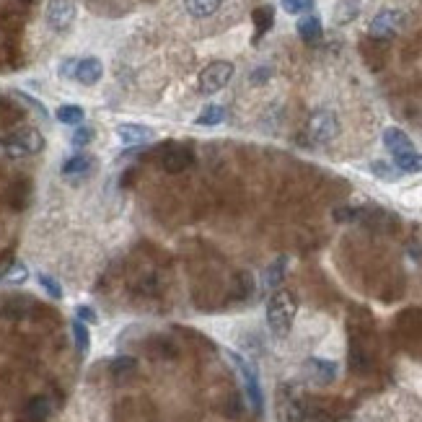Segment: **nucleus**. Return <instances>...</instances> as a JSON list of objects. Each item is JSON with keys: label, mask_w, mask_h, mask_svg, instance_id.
Here are the masks:
<instances>
[{"label": "nucleus", "mask_w": 422, "mask_h": 422, "mask_svg": "<svg viewBox=\"0 0 422 422\" xmlns=\"http://www.w3.org/2000/svg\"><path fill=\"white\" fill-rule=\"evenodd\" d=\"M39 285H42V288H45V290H47V293L52 295L55 301H60V298H62V288H60V282L55 280V277H49V275H45V272H42V275H39Z\"/></svg>", "instance_id": "nucleus-28"}, {"label": "nucleus", "mask_w": 422, "mask_h": 422, "mask_svg": "<svg viewBox=\"0 0 422 422\" xmlns=\"http://www.w3.org/2000/svg\"><path fill=\"white\" fill-rule=\"evenodd\" d=\"M228 358L234 360V365L238 368V373H241V384H244V391H247L251 410L262 412V404H264V401H262V386H259V378H257V371H254V365L249 363L247 358L236 355V352H228Z\"/></svg>", "instance_id": "nucleus-5"}, {"label": "nucleus", "mask_w": 422, "mask_h": 422, "mask_svg": "<svg viewBox=\"0 0 422 422\" xmlns=\"http://www.w3.org/2000/svg\"><path fill=\"white\" fill-rule=\"evenodd\" d=\"M52 414V401L47 397H34L29 399V404H26L24 410V417L29 422H45Z\"/></svg>", "instance_id": "nucleus-15"}, {"label": "nucleus", "mask_w": 422, "mask_h": 422, "mask_svg": "<svg viewBox=\"0 0 422 422\" xmlns=\"http://www.w3.org/2000/svg\"><path fill=\"white\" fill-rule=\"evenodd\" d=\"M306 371H308V375H311L316 384H332V381H334V375H337V365L332 363V360L311 358V360L306 363Z\"/></svg>", "instance_id": "nucleus-12"}, {"label": "nucleus", "mask_w": 422, "mask_h": 422, "mask_svg": "<svg viewBox=\"0 0 422 422\" xmlns=\"http://www.w3.org/2000/svg\"><path fill=\"white\" fill-rule=\"evenodd\" d=\"M16 96H21V99H24L26 104H32L36 109V112H39V114H45V117H47V109H45V106L39 104V101H36V99H32V96H26L24 91H16Z\"/></svg>", "instance_id": "nucleus-34"}, {"label": "nucleus", "mask_w": 422, "mask_h": 422, "mask_svg": "<svg viewBox=\"0 0 422 422\" xmlns=\"http://www.w3.org/2000/svg\"><path fill=\"white\" fill-rule=\"evenodd\" d=\"M26 277H29V270H26V264H21V262H13L11 267L0 275L3 282H26Z\"/></svg>", "instance_id": "nucleus-25"}, {"label": "nucleus", "mask_w": 422, "mask_h": 422, "mask_svg": "<svg viewBox=\"0 0 422 422\" xmlns=\"http://www.w3.org/2000/svg\"><path fill=\"white\" fill-rule=\"evenodd\" d=\"M295 311H298V303H295V295L290 290H275L272 293L270 303H267V324H270L275 337H288L290 334Z\"/></svg>", "instance_id": "nucleus-1"}, {"label": "nucleus", "mask_w": 422, "mask_h": 422, "mask_svg": "<svg viewBox=\"0 0 422 422\" xmlns=\"http://www.w3.org/2000/svg\"><path fill=\"white\" fill-rule=\"evenodd\" d=\"M231 78H234V65L228 60H215V62H210L205 71L199 73V94H218L221 88H225L231 83Z\"/></svg>", "instance_id": "nucleus-4"}, {"label": "nucleus", "mask_w": 422, "mask_h": 422, "mask_svg": "<svg viewBox=\"0 0 422 422\" xmlns=\"http://www.w3.org/2000/svg\"><path fill=\"white\" fill-rule=\"evenodd\" d=\"M55 117H58L62 125H81L83 117H86V112H83V106H78V104H65L55 112Z\"/></svg>", "instance_id": "nucleus-21"}, {"label": "nucleus", "mask_w": 422, "mask_h": 422, "mask_svg": "<svg viewBox=\"0 0 422 422\" xmlns=\"http://www.w3.org/2000/svg\"><path fill=\"white\" fill-rule=\"evenodd\" d=\"M73 340H75V345H78V350L88 352V347H91V334H88V327L83 324L81 319L73 321Z\"/></svg>", "instance_id": "nucleus-23"}, {"label": "nucleus", "mask_w": 422, "mask_h": 422, "mask_svg": "<svg viewBox=\"0 0 422 422\" xmlns=\"http://www.w3.org/2000/svg\"><path fill=\"white\" fill-rule=\"evenodd\" d=\"M373 171L381 176V179H394V176H397V171H394L391 166H384V164H373Z\"/></svg>", "instance_id": "nucleus-33"}, {"label": "nucleus", "mask_w": 422, "mask_h": 422, "mask_svg": "<svg viewBox=\"0 0 422 422\" xmlns=\"http://www.w3.org/2000/svg\"><path fill=\"white\" fill-rule=\"evenodd\" d=\"M104 75V65L99 58H83L78 60V71H75V81L83 86H96Z\"/></svg>", "instance_id": "nucleus-9"}, {"label": "nucleus", "mask_w": 422, "mask_h": 422, "mask_svg": "<svg viewBox=\"0 0 422 422\" xmlns=\"http://www.w3.org/2000/svg\"><path fill=\"white\" fill-rule=\"evenodd\" d=\"M282 8L293 16H301V13H311L314 11V0H280Z\"/></svg>", "instance_id": "nucleus-26"}, {"label": "nucleus", "mask_w": 422, "mask_h": 422, "mask_svg": "<svg viewBox=\"0 0 422 422\" xmlns=\"http://www.w3.org/2000/svg\"><path fill=\"white\" fill-rule=\"evenodd\" d=\"M189 164H192V153L187 148H171L164 156V169L169 174H182Z\"/></svg>", "instance_id": "nucleus-14"}, {"label": "nucleus", "mask_w": 422, "mask_h": 422, "mask_svg": "<svg viewBox=\"0 0 422 422\" xmlns=\"http://www.w3.org/2000/svg\"><path fill=\"white\" fill-rule=\"evenodd\" d=\"M91 166H94V158H91V156H86V153H75V156H71V158L62 164V174L65 176L86 174Z\"/></svg>", "instance_id": "nucleus-16"}, {"label": "nucleus", "mask_w": 422, "mask_h": 422, "mask_svg": "<svg viewBox=\"0 0 422 422\" xmlns=\"http://www.w3.org/2000/svg\"><path fill=\"white\" fill-rule=\"evenodd\" d=\"M404 26V13L397 8H386V11L375 13L371 21V36L373 39H391L397 36Z\"/></svg>", "instance_id": "nucleus-8"}, {"label": "nucleus", "mask_w": 422, "mask_h": 422, "mask_svg": "<svg viewBox=\"0 0 422 422\" xmlns=\"http://www.w3.org/2000/svg\"><path fill=\"white\" fill-rule=\"evenodd\" d=\"M225 119V109L218 104L208 106V109H202L199 112V117L195 119V125H202V127H212V125H221Z\"/></svg>", "instance_id": "nucleus-20"}, {"label": "nucleus", "mask_w": 422, "mask_h": 422, "mask_svg": "<svg viewBox=\"0 0 422 422\" xmlns=\"http://www.w3.org/2000/svg\"><path fill=\"white\" fill-rule=\"evenodd\" d=\"M384 145H386V151L391 156H401V153L414 151V142L410 140V135L399 127H388L384 132Z\"/></svg>", "instance_id": "nucleus-10"}, {"label": "nucleus", "mask_w": 422, "mask_h": 422, "mask_svg": "<svg viewBox=\"0 0 422 422\" xmlns=\"http://www.w3.org/2000/svg\"><path fill=\"white\" fill-rule=\"evenodd\" d=\"M153 132L151 127H145V125H119L117 127V138L125 145H142V142L153 140Z\"/></svg>", "instance_id": "nucleus-11"}, {"label": "nucleus", "mask_w": 422, "mask_h": 422, "mask_svg": "<svg viewBox=\"0 0 422 422\" xmlns=\"http://www.w3.org/2000/svg\"><path fill=\"white\" fill-rule=\"evenodd\" d=\"M358 13H360V0H342L334 8V24H350Z\"/></svg>", "instance_id": "nucleus-19"}, {"label": "nucleus", "mask_w": 422, "mask_h": 422, "mask_svg": "<svg viewBox=\"0 0 422 422\" xmlns=\"http://www.w3.org/2000/svg\"><path fill=\"white\" fill-rule=\"evenodd\" d=\"M135 365H138L135 358L122 355V358H114V360H112V371H114L117 375H125V373H132V371H135Z\"/></svg>", "instance_id": "nucleus-27"}, {"label": "nucleus", "mask_w": 422, "mask_h": 422, "mask_svg": "<svg viewBox=\"0 0 422 422\" xmlns=\"http://www.w3.org/2000/svg\"><path fill=\"white\" fill-rule=\"evenodd\" d=\"M75 316L81 319L83 324H86V321H88V324H96V321H99L96 311L94 308H88V306H78V308H75Z\"/></svg>", "instance_id": "nucleus-31"}, {"label": "nucleus", "mask_w": 422, "mask_h": 422, "mask_svg": "<svg viewBox=\"0 0 422 422\" xmlns=\"http://www.w3.org/2000/svg\"><path fill=\"white\" fill-rule=\"evenodd\" d=\"M394 166L404 174H417V171H422V153L410 151L401 153V156H394Z\"/></svg>", "instance_id": "nucleus-18"}, {"label": "nucleus", "mask_w": 422, "mask_h": 422, "mask_svg": "<svg viewBox=\"0 0 422 422\" xmlns=\"http://www.w3.org/2000/svg\"><path fill=\"white\" fill-rule=\"evenodd\" d=\"M94 127H78L75 132H73V138L71 142L75 145V148H83V145H88V142L94 140Z\"/></svg>", "instance_id": "nucleus-29"}, {"label": "nucleus", "mask_w": 422, "mask_h": 422, "mask_svg": "<svg viewBox=\"0 0 422 422\" xmlns=\"http://www.w3.org/2000/svg\"><path fill=\"white\" fill-rule=\"evenodd\" d=\"M45 21L52 32H68L75 21V3L73 0H49L45 8Z\"/></svg>", "instance_id": "nucleus-7"}, {"label": "nucleus", "mask_w": 422, "mask_h": 422, "mask_svg": "<svg viewBox=\"0 0 422 422\" xmlns=\"http://www.w3.org/2000/svg\"><path fill=\"white\" fill-rule=\"evenodd\" d=\"M306 135H308V140L316 142V145H327V142H332L340 135V119H337V114L332 109H316L308 117Z\"/></svg>", "instance_id": "nucleus-2"}, {"label": "nucleus", "mask_w": 422, "mask_h": 422, "mask_svg": "<svg viewBox=\"0 0 422 422\" xmlns=\"http://www.w3.org/2000/svg\"><path fill=\"white\" fill-rule=\"evenodd\" d=\"M75 71H78V60L68 58L60 62V78H75Z\"/></svg>", "instance_id": "nucleus-30"}, {"label": "nucleus", "mask_w": 422, "mask_h": 422, "mask_svg": "<svg viewBox=\"0 0 422 422\" xmlns=\"http://www.w3.org/2000/svg\"><path fill=\"white\" fill-rule=\"evenodd\" d=\"M358 215H360V210H355V208H340V210H334V218L342 221V223L345 221H355Z\"/></svg>", "instance_id": "nucleus-32"}, {"label": "nucleus", "mask_w": 422, "mask_h": 422, "mask_svg": "<svg viewBox=\"0 0 422 422\" xmlns=\"http://www.w3.org/2000/svg\"><path fill=\"white\" fill-rule=\"evenodd\" d=\"M275 404H277V420L280 422H303L306 404L293 384H280Z\"/></svg>", "instance_id": "nucleus-3"}, {"label": "nucleus", "mask_w": 422, "mask_h": 422, "mask_svg": "<svg viewBox=\"0 0 422 422\" xmlns=\"http://www.w3.org/2000/svg\"><path fill=\"white\" fill-rule=\"evenodd\" d=\"M295 29H298V34H301L303 42H316L319 36H321V21H319L316 16H311V13H306Z\"/></svg>", "instance_id": "nucleus-17"}, {"label": "nucleus", "mask_w": 422, "mask_h": 422, "mask_svg": "<svg viewBox=\"0 0 422 422\" xmlns=\"http://www.w3.org/2000/svg\"><path fill=\"white\" fill-rule=\"evenodd\" d=\"M225 0H184V11L192 18H210L223 8Z\"/></svg>", "instance_id": "nucleus-13"}, {"label": "nucleus", "mask_w": 422, "mask_h": 422, "mask_svg": "<svg viewBox=\"0 0 422 422\" xmlns=\"http://www.w3.org/2000/svg\"><path fill=\"white\" fill-rule=\"evenodd\" d=\"M3 145H5V151L11 153V156H29V153H39L45 148V138H42L39 129L24 127L18 129V132H13Z\"/></svg>", "instance_id": "nucleus-6"}, {"label": "nucleus", "mask_w": 422, "mask_h": 422, "mask_svg": "<svg viewBox=\"0 0 422 422\" xmlns=\"http://www.w3.org/2000/svg\"><path fill=\"white\" fill-rule=\"evenodd\" d=\"M282 275H285V259H277L272 262V267L264 275V288H277L282 282Z\"/></svg>", "instance_id": "nucleus-24"}, {"label": "nucleus", "mask_w": 422, "mask_h": 422, "mask_svg": "<svg viewBox=\"0 0 422 422\" xmlns=\"http://www.w3.org/2000/svg\"><path fill=\"white\" fill-rule=\"evenodd\" d=\"M272 24H275V8L272 5H262V8H257L254 11V26H257V34H267L272 29Z\"/></svg>", "instance_id": "nucleus-22"}]
</instances>
